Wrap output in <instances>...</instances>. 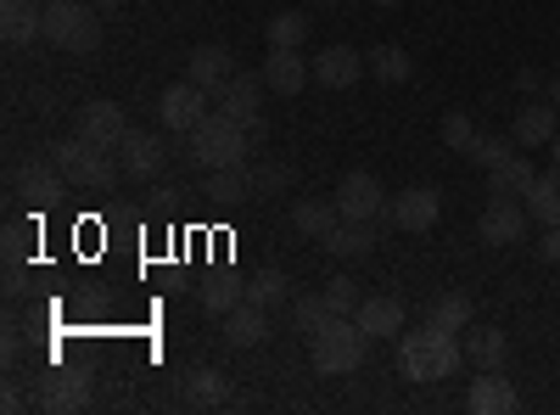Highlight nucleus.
Wrapping results in <instances>:
<instances>
[{"label":"nucleus","instance_id":"nucleus-6","mask_svg":"<svg viewBox=\"0 0 560 415\" xmlns=\"http://www.w3.org/2000/svg\"><path fill=\"white\" fill-rule=\"evenodd\" d=\"M213 107L224 113V118H236V124H247V135H253V147H264V135H269V124H264V113H258V79L253 73H230L219 90H213Z\"/></svg>","mask_w":560,"mask_h":415},{"label":"nucleus","instance_id":"nucleus-17","mask_svg":"<svg viewBox=\"0 0 560 415\" xmlns=\"http://www.w3.org/2000/svg\"><path fill=\"white\" fill-rule=\"evenodd\" d=\"M438 214H443V197H438L432 186H409V192H398L393 208H387V219H393L398 230H432Z\"/></svg>","mask_w":560,"mask_h":415},{"label":"nucleus","instance_id":"nucleus-26","mask_svg":"<svg viewBox=\"0 0 560 415\" xmlns=\"http://www.w3.org/2000/svg\"><path fill=\"white\" fill-rule=\"evenodd\" d=\"M427 320L432 326H443V332H471L477 326V303L465 298V292H443V298H432V309H427Z\"/></svg>","mask_w":560,"mask_h":415},{"label":"nucleus","instance_id":"nucleus-37","mask_svg":"<svg viewBox=\"0 0 560 415\" xmlns=\"http://www.w3.org/2000/svg\"><path fill=\"white\" fill-rule=\"evenodd\" d=\"M443 147H448V152H471V147H477L471 113H448V118H443Z\"/></svg>","mask_w":560,"mask_h":415},{"label":"nucleus","instance_id":"nucleus-2","mask_svg":"<svg viewBox=\"0 0 560 415\" xmlns=\"http://www.w3.org/2000/svg\"><path fill=\"white\" fill-rule=\"evenodd\" d=\"M247 152H253V135H247V124H236V118H224L219 107L185 135V158H191L202 174L208 169H230V163H247Z\"/></svg>","mask_w":560,"mask_h":415},{"label":"nucleus","instance_id":"nucleus-22","mask_svg":"<svg viewBox=\"0 0 560 415\" xmlns=\"http://www.w3.org/2000/svg\"><path fill=\"white\" fill-rule=\"evenodd\" d=\"M538 180L527 152H510L499 169H488V197H527V186Z\"/></svg>","mask_w":560,"mask_h":415},{"label":"nucleus","instance_id":"nucleus-35","mask_svg":"<svg viewBox=\"0 0 560 415\" xmlns=\"http://www.w3.org/2000/svg\"><path fill=\"white\" fill-rule=\"evenodd\" d=\"M510 152H516V135H477V147L465 152V158H471L477 169H499Z\"/></svg>","mask_w":560,"mask_h":415},{"label":"nucleus","instance_id":"nucleus-44","mask_svg":"<svg viewBox=\"0 0 560 415\" xmlns=\"http://www.w3.org/2000/svg\"><path fill=\"white\" fill-rule=\"evenodd\" d=\"M549 152H555V169H560V129H555V141H549Z\"/></svg>","mask_w":560,"mask_h":415},{"label":"nucleus","instance_id":"nucleus-4","mask_svg":"<svg viewBox=\"0 0 560 415\" xmlns=\"http://www.w3.org/2000/svg\"><path fill=\"white\" fill-rule=\"evenodd\" d=\"M45 152H51V163L68 174V186H79V192H113L118 174H124L118 152H96L90 141H79V135H68V141L45 147Z\"/></svg>","mask_w":560,"mask_h":415},{"label":"nucleus","instance_id":"nucleus-18","mask_svg":"<svg viewBox=\"0 0 560 415\" xmlns=\"http://www.w3.org/2000/svg\"><path fill=\"white\" fill-rule=\"evenodd\" d=\"M0 39L7 45L45 39V0H0Z\"/></svg>","mask_w":560,"mask_h":415},{"label":"nucleus","instance_id":"nucleus-33","mask_svg":"<svg viewBox=\"0 0 560 415\" xmlns=\"http://www.w3.org/2000/svg\"><path fill=\"white\" fill-rule=\"evenodd\" d=\"M242 303H247V281H236V275H219V281L202 287V309L219 314V320H224L230 309H242Z\"/></svg>","mask_w":560,"mask_h":415},{"label":"nucleus","instance_id":"nucleus-29","mask_svg":"<svg viewBox=\"0 0 560 415\" xmlns=\"http://www.w3.org/2000/svg\"><path fill=\"white\" fill-rule=\"evenodd\" d=\"M179 388H185L191 404H224L230 399V382H224V371H213V365H191Z\"/></svg>","mask_w":560,"mask_h":415},{"label":"nucleus","instance_id":"nucleus-11","mask_svg":"<svg viewBox=\"0 0 560 415\" xmlns=\"http://www.w3.org/2000/svg\"><path fill=\"white\" fill-rule=\"evenodd\" d=\"M308 79H314V62H303V45H269L264 84L275 90V96H298Z\"/></svg>","mask_w":560,"mask_h":415},{"label":"nucleus","instance_id":"nucleus-27","mask_svg":"<svg viewBox=\"0 0 560 415\" xmlns=\"http://www.w3.org/2000/svg\"><path fill=\"white\" fill-rule=\"evenodd\" d=\"M319 247L331 253V258H364L370 247H376V230L359 224V219H342V224H337V230H331V237H325Z\"/></svg>","mask_w":560,"mask_h":415},{"label":"nucleus","instance_id":"nucleus-5","mask_svg":"<svg viewBox=\"0 0 560 415\" xmlns=\"http://www.w3.org/2000/svg\"><path fill=\"white\" fill-rule=\"evenodd\" d=\"M45 39L62 45V51L90 57L102 45V18L90 0H45Z\"/></svg>","mask_w":560,"mask_h":415},{"label":"nucleus","instance_id":"nucleus-15","mask_svg":"<svg viewBox=\"0 0 560 415\" xmlns=\"http://www.w3.org/2000/svg\"><path fill=\"white\" fill-rule=\"evenodd\" d=\"M364 73H370V62L353 51V45H331V51L314 57V84H325V90H353Z\"/></svg>","mask_w":560,"mask_h":415},{"label":"nucleus","instance_id":"nucleus-1","mask_svg":"<svg viewBox=\"0 0 560 415\" xmlns=\"http://www.w3.org/2000/svg\"><path fill=\"white\" fill-rule=\"evenodd\" d=\"M459 359H465V343L443 326H432L427 320V332H404L398 337V371L409 382H443L459 371Z\"/></svg>","mask_w":560,"mask_h":415},{"label":"nucleus","instance_id":"nucleus-40","mask_svg":"<svg viewBox=\"0 0 560 415\" xmlns=\"http://www.w3.org/2000/svg\"><path fill=\"white\" fill-rule=\"evenodd\" d=\"M538 258H544V264H560V224H544V237H538Z\"/></svg>","mask_w":560,"mask_h":415},{"label":"nucleus","instance_id":"nucleus-36","mask_svg":"<svg viewBox=\"0 0 560 415\" xmlns=\"http://www.w3.org/2000/svg\"><path fill=\"white\" fill-rule=\"evenodd\" d=\"M264 39H269V45H303V39H308V18H303V12H275L269 28H264Z\"/></svg>","mask_w":560,"mask_h":415},{"label":"nucleus","instance_id":"nucleus-46","mask_svg":"<svg viewBox=\"0 0 560 415\" xmlns=\"http://www.w3.org/2000/svg\"><path fill=\"white\" fill-rule=\"evenodd\" d=\"M319 7H337V0H319Z\"/></svg>","mask_w":560,"mask_h":415},{"label":"nucleus","instance_id":"nucleus-24","mask_svg":"<svg viewBox=\"0 0 560 415\" xmlns=\"http://www.w3.org/2000/svg\"><path fill=\"white\" fill-rule=\"evenodd\" d=\"M185 79L202 84L208 96H213V90L230 79V51H224V45H197V51L185 57Z\"/></svg>","mask_w":560,"mask_h":415},{"label":"nucleus","instance_id":"nucleus-41","mask_svg":"<svg viewBox=\"0 0 560 415\" xmlns=\"http://www.w3.org/2000/svg\"><path fill=\"white\" fill-rule=\"evenodd\" d=\"M544 84H549V79H544L538 68H516V90H522V96H538Z\"/></svg>","mask_w":560,"mask_h":415},{"label":"nucleus","instance_id":"nucleus-25","mask_svg":"<svg viewBox=\"0 0 560 415\" xmlns=\"http://www.w3.org/2000/svg\"><path fill=\"white\" fill-rule=\"evenodd\" d=\"M264 337H269V320H264L258 303H242V309L224 314V343L230 348H258Z\"/></svg>","mask_w":560,"mask_h":415},{"label":"nucleus","instance_id":"nucleus-20","mask_svg":"<svg viewBox=\"0 0 560 415\" xmlns=\"http://www.w3.org/2000/svg\"><path fill=\"white\" fill-rule=\"evenodd\" d=\"M202 197H208L213 208H242V203L253 197V169H247V163L208 169V186H202Z\"/></svg>","mask_w":560,"mask_h":415},{"label":"nucleus","instance_id":"nucleus-32","mask_svg":"<svg viewBox=\"0 0 560 415\" xmlns=\"http://www.w3.org/2000/svg\"><path fill=\"white\" fill-rule=\"evenodd\" d=\"M331 303H325V292H303V298H292V326L303 332V337H319L325 326H331Z\"/></svg>","mask_w":560,"mask_h":415},{"label":"nucleus","instance_id":"nucleus-7","mask_svg":"<svg viewBox=\"0 0 560 415\" xmlns=\"http://www.w3.org/2000/svg\"><path fill=\"white\" fill-rule=\"evenodd\" d=\"M337 208H342V219H359V224H376V219H387V186L376 174H364V169H353V174H342V186H337Z\"/></svg>","mask_w":560,"mask_h":415},{"label":"nucleus","instance_id":"nucleus-8","mask_svg":"<svg viewBox=\"0 0 560 415\" xmlns=\"http://www.w3.org/2000/svg\"><path fill=\"white\" fill-rule=\"evenodd\" d=\"M208 113H213V96H208L202 84H191V79H185V84H168L163 102H158V118H163L174 135H191Z\"/></svg>","mask_w":560,"mask_h":415},{"label":"nucleus","instance_id":"nucleus-3","mask_svg":"<svg viewBox=\"0 0 560 415\" xmlns=\"http://www.w3.org/2000/svg\"><path fill=\"white\" fill-rule=\"evenodd\" d=\"M364 354H370V332L353 314H337L319 337H308V359H314L319 377H353L364 365Z\"/></svg>","mask_w":560,"mask_h":415},{"label":"nucleus","instance_id":"nucleus-42","mask_svg":"<svg viewBox=\"0 0 560 415\" xmlns=\"http://www.w3.org/2000/svg\"><path fill=\"white\" fill-rule=\"evenodd\" d=\"M544 96H549V102H555V107H560V73H555V79H549V84H544Z\"/></svg>","mask_w":560,"mask_h":415},{"label":"nucleus","instance_id":"nucleus-14","mask_svg":"<svg viewBox=\"0 0 560 415\" xmlns=\"http://www.w3.org/2000/svg\"><path fill=\"white\" fill-rule=\"evenodd\" d=\"M163 158H168L163 152V135H152V129H129L124 147H118V163H124L129 180H158Z\"/></svg>","mask_w":560,"mask_h":415},{"label":"nucleus","instance_id":"nucleus-28","mask_svg":"<svg viewBox=\"0 0 560 415\" xmlns=\"http://www.w3.org/2000/svg\"><path fill=\"white\" fill-rule=\"evenodd\" d=\"M527 214H533L538 224H560V169L538 174L533 186H527Z\"/></svg>","mask_w":560,"mask_h":415},{"label":"nucleus","instance_id":"nucleus-9","mask_svg":"<svg viewBox=\"0 0 560 415\" xmlns=\"http://www.w3.org/2000/svg\"><path fill=\"white\" fill-rule=\"evenodd\" d=\"M124 135H129V124H124L118 102H84L79 107V141H90L96 152H118Z\"/></svg>","mask_w":560,"mask_h":415},{"label":"nucleus","instance_id":"nucleus-39","mask_svg":"<svg viewBox=\"0 0 560 415\" xmlns=\"http://www.w3.org/2000/svg\"><path fill=\"white\" fill-rule=\"evenodd\" d=\"M280 192H292V169H287V163L253 169V197H280Z\"/></svg>","mask_w":560,"mask_h":415},{"label":"nucleus","instance_id":"nucleus-12","mask_svg":"<svg viewBox=\"0 0 560 415\" xmlns=\"http://www.w3.org/2000/svg\"><path fill=\"white\" fill-rule=\"evenodd\" d=\"M465 410H471V415H516L522 410V393H516V382H510V377L482 371L471 382V393H465Z\"/></svg>","mask_w":560,"mask_h":415},{"label":"nucleus","instance_id":"nucleus-38","mask_svg":"<svg viewBox=\"0 0 560 415\" xmlns=\"http://www.w3.org/2000/svg\"><path fill=\"white\" fill-rule=\"evenodd\" d=\"M325 303H331V314H353L364 303L359 281H353V275H331V281H325Z\"/></svg>","mask_w":560,"mask_h":415},{"label":"nucleus","instance_id":"nucleus-31","mask_svg":"<svg viewBox=\"0 0 560 415\" xmlns=\"http://www.w3.org/2000/svg\"><path fill=\"white\" fill-rule=\"evenodd\" d=\"M247 303H258V309H275V303H292V281H287V269H258L253 281H247Z\"/></svg>","mask_w":560,"mask_h":415},{"label":"nucleus","instance_id":"nucleus-21","mask_svg":"<svg viewBox=\"0 0 560 415\" xmlns=\"http://www.w3.org/2000/svg\"><path fill=\"white\" fill-rule=\"evenodd\" d=\"M353 320H359V326L370 332V343H382V337H398L404 332V303L398 298H364L359 309H353Z\"/></svg>","mask_w":560,"mask_h":415},{"label":"nucleus","instance_id":"nucleus-19","mask_svg":"<svg viewBox=\"0 0 560 415\" xmlns=\"http://www.w3.org/2000/svg\"><path fill=\"white\" fill-rule=\"evenodd\" d=\"M90 404V377L79 371H51L39 382V410H51V415H73Z\"/></svg>","mask_w":560,"mask_h":415},{"label":"nucleus","instance_id":"nucleus-10","mask_svg":"<svg viewBox=\"0 0 560 415\" xmlns=\"http://www.w3.org/2000/svg\"><path fill=\"white\" fill-rule=\"evenodd\" d=\"M527 203H516V197H493L488 208H482V219H477V230H482V242L488 247H510V242H522L527 237Z\"/></svg>","mask_w":560,"mask_h":415},{"label":"nucleus","instance_id":"nucleus-23","mask_svg":"<svg viewBox=\"0 0 560 415\" xmlns=\"http://www.w3.org/2000/svg\"><path fill=\"white\" fill-rule=\"evenodd\" d=\"M465 359H471L477 371H504L510 337H504L499 326H471V332H465Z\"/></svg>","mask_w":560,"mask_h":415},{"label":"nucleus","instance_id":"nucleus-16","mask_svg":"<svg viewBox=\"0 0 560 415\" xmlns=\"http://www.w3.org/2000/svg\"><path fill=\"white\" fill-rule=\"evenodd\" d=\"M555 129H560V107H555V102H533V96L516 107V124H510L516 147H527V152H533V147H549Z\"/></svg>","mask_w":560,"mask_h":415},{"label":"nucleus","instance_id":"nucleus-13","mask_svg":"<svg viewBox=\"0 0 560 415\" xmlns=\"http://www.w3.org/2000/svg\"><path fill=\"white\" fill-rule=\"evenodd\" d=\"M68 192H73L68 174H62L51 158H39V163H23V169H18V197H28V203H39V208L62 203Z\"/></svg>","mask_w":560,"mask_h":415},{"label":"nucleus","instance_id":"nucleus-34","mask_svg":"<svg viewBox=\"0 0 560 415\" xmlns=\"http://www.w3.org/2000/svg\"><path fill=\"white\" fill-rule=\"evenodd\" d=\"M364 62H370V73H376L382 84H404V79L415 73V62H409L404 45H376V51H370Z\"/></svg>","mask_w":560,"mask_h":415},{"label":"nucleus","instance_id":"nucleus-43","mask_svg":"<svg viewBox=\"0 0 560 415\" xmlns=\"http://www.w3.org/2000/svg\"><path fill=\"white\" fill-rule=\"evenodd\" d=\"M90 7H96V12H113V7H124V0H90Z\"/></svg>","mask_w":560,"mask_h":415},{"label":"nucleus","instance_id":"nucleus-30","mask_svg":"<svg viewBox=\"0 0 560 415\" xmlns=\"http://www.w3.org/2000/svg\"><path fill=\"white\" fill-rule=\"evenodd\" d=\"M292 224L303 230V237L325 242V237L342 224V208H337V203H298V208H292Z\"/></svg>","mask_w":560,"mask_h":415},{"label":"nucleus","instance_id":"nucleus-45","mask_svg":"<svg viewBox=\"0 0 560 415\" xmlns=\"http://www.w3.org/2000/svg\"><path fill=\"white\" fill-rule=\"evenodd\" d=\"M376 7H398V0H376Z\"/></svg>","mask_w":560,"mask_h":415}]
</instances>
